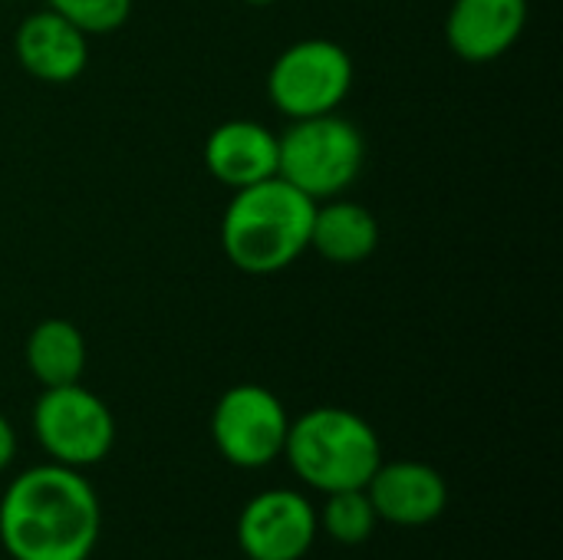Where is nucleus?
<instances>
[{
  "label": "nucleus",
  "mask_w": 563,
  "mask_h": 560,
  "mask_svg": "<svg viewBox=\"0 0 563 560\" xmlns=\"http://www.w3.org/2000/svg\"><path fill=\"white\" fill-rule=\"evenodd\" d=\"M46 7L82 30L89 40L122 30L132 17V0H46Z\"/></svg>",
  "instance_id": "16"
},
{
  "label": "nucleus",
  "mask_w": 563,
  "mask_h": 560,
  "mask_svg": "<svg viewBox=\"0 0 563 560\" xmlns=\"http://www.w3.org/2000/svg\"><path fill=\"white\" fill-rule=\"evenodd\" d=\"M208 429L228 465L257 472L284 455L290 416L274 389L261 383H238L218 396Z\"/></svg>",
  "instance_id": "7"
},
{
  "label": "nucleus",
  "mask_w": 563,
  "mask_h": 560,
  "mask_svg": "<svg viewBox=\"0 0 563 560\" xmlns=\"http://www.w3.org/2000/svg\"><path fill=\"white\" fill-rule=\"evenodd\" d=\"M379 238H383L379 218L366 205L346 195L317 201L313 224H310V251L320 254L323 261L340 267L363 264L376 254Z\"/></svg>",
  "instance_id": "13"
},
{
  "label": "nucleus",
  "mask_w": 563,
  "mask_h": 560,
  "mask_svg": "<svg viewBox=\"0 0 563 560\" xmlns=\"http://www.w3.org/2000/svg\"><path fill=\"white\" fill-rule=\"evenodd\" d=\"M366 495L376 518L393 528H426L449 508V485L442 472L416 459H383L366 482Z\"/></svg>",
  "instance_id": "9"
},
{
  "label": "nucleus",
  "mask_w": 563,
  "mask_h": 560,
  "mask_svg": "<svg viewBox=\"0 0 563 560\" xmlns=\"http://www.w3.org/2000/svg\"><path fill=\"white\" fill-rule=\"evenodd\" d=\"M33 436L49 462L66 469H92L115 446V416L102 396L82 383L49 386L33 403Z\"/></svg>",
  "instance_id": "6"
},
{
  "label": "nucleus",
  "mask_w": 563,
  "mask_h": 560,
  "mask_svg": "<svg viewBox=\"0 0 563 560\" xmlns=\"http://www.w3.org/2000/svg\"><path fill=\"white\" fill-rule=\"evenodd\" d=\"M13 53L23 73L36 83L66 86L76 83L89 66V36L56 10L40 7L20 20L13 33Z\"/></svg>",
  "instance_id": "10"
},
{
  "label": "nucleus",
  "mask_w": 563,
  "mask_h": 560,
  "mask_svg": "<svg viewBox=\"0 0 563 560\" xmlns=\"http://www.w3.org/2000/svg\"><path fill=\"white\" fill-rule=\"evenodd\" d=\"M13 459H16V429L0 413V475L13 465Z\"/></svg>",
  "instance_id": "17"
},
{
  "label": "nucleus",
  "mask_w": 563,
  "mask_h": 560,
  "mask_svg": "<svg viewBox=\"0 0 563 560\" xmlns=\"http://www.w3.org/2000/svg\"><path fill=\"white\" fill-rule=\"evenodd\" d=\"M290 472L313 492L366 488L383 462L379 432L353 409L313 406L290 419L284 455Z\"/></svg>",
  "instance_id": "3"
},
{
  "label": "nucleus",
  "mask_w": 563,
  "mask_h": 560,
  "mask_svg": "<svg viewBox=\"0 0 563 560\" xmlns=\"http://www.w3.org/2000/svg\"><path fill=\"white\" fill-rule=\"evenodd\" d=\"M99 531L102 505L79 469L33 465L0 495V548L13 560H89Z\"/></svg>",
  "instance_id": "1"
},
{
  "label": "nucleus",
  "mask_w": 563,
  "mask_h": 560,
  "mask_svg": "<svg viewBox=\"0 0 563 560\" xmlns=\"http://www.w3.org/2000/svg\"><path fill=\"white\" fill-rule=\"evenodd\" d=\"M244 3H251V7H271V3H277V0H244Z\"/></svg>",
  "instance_id": "18"
},
{
  "label": "nucleus",
  "mask_w": 563,
  "mask_h": 560,
  "mask_svg": "<svg viewBox=\"0 0 563 560\" xmlns=\"http://www.w3.org/2000/svg\"><path fill=\"white\" fill-rule=\"evenodd\" d=\"M528 26V0H452L445 13L449 50L475 66L508 56Z\"/></svg>",
  "instance_id": "11"
},
{
  "label": "nucleus",
  "mask_w": 563,
  "mask_h": 560,
  "mask_svg": "<svg viewBox=\"0 0 563 560\" xmlns=\"http://www.w3.org/2000/svg\"><path fill=\"white\" fill-rule=\"evenodd\" d=\"M313 208L317 201L280 175L231 191L218 228L224 257L247 277L294 267L310 251Z\"/></svg>",
  "instance_id": "2"
},
{
  "label": "nucleus",
  "mask_w": 563,
  "mask_h": 560,
  "mask_svg": "<svg viewBox=\"0 0 563 560\" xmlns=\"http://www.w3.org/2000/svg\"><path fill=\"white\" fill-rule=\"evenodd\" d=\"M366 165L360 125L340 112L290 119L277 135V175L313 201L346 195Z\"/></svg>",
  "instance_id": "4"
},
{
  "label": "nucleus",
  "mask_w": 563,
  "mask_h": 560,
  "mask_svg": "<svg viewBox=\"0 0 563 560\" xmlns=\"http://www.w3.org/2000/svg\"><path fill=\"white\" fill-rule=\"evenodd\" d=\"M317 508L294 488L254 495L238 515V548L247 560H303L317 545Z\"/></svg>",
  "instance_id": "8"
},
{
  "label": "nucleus",
  "mask_w": 563,
  "mask_h": 560,
  "mask_svg": "<svg viewBox=\"0 0 563 560\" xmlns=\"http://www.w3.org/2000/svg\"><path fill=\"white\" fill-rule=\"evenodd\" d=\"M317 525L333 545L356 548L373 538L379 518H376V508H373L366 488H350V492L327 495L323 508L317 512Z\"/></svg>",
  "instance_id": "15"
},
{
  "label": "nucleus",
  "mask_w": 563,
  "mask_h": 560,
  "mask_svg": "<svg viewBox=\"0 0 563 560\" xmlns=\"http://www.w3.org/2000/svg\"><path fill=\"white\" fill-rule=\"evenodd\" d=\"M3 3H16V0H3Z\"/></svg>",
  "instance_id": "19"
},
{
  "label": "nucleus",
  "mask_w": 563,
  "mask_h": 560,
  "mask_svg": "<svg viewBox=\"0 0 563 560\" xmlns=\"http://www.w3.org/2000/svg\"><path fill=\"white\" fill-rule=\"evenodd\" d=\"M353 56L327 36H307L280 50L267 73V96L287 119L340 112L353 92Z\"/></svg>",
  "instance_id": "5"
},
{
  "label": "nucleus",
  "mask_w": 563,
  "mask_h": 560,
  "mask_svg": "<svg viewBox=\"0 0 563 560\" xmlns=\"http://www.w3.org/2000/svg\"><path fill=\"white\" fill-rule=\"evenodd\" d=\"M23 363H26V373L43 389L69 386V383H82V373L89 363V347H86L82 330L73 320L46 317L26 333Z\"/></svg>",
  "instance_id": "14"
},
{
  "label": "nucleus",
  "mask_w": 563,
  "mask_h": 560,
  "mask_svg": "<svg viewBox=\"0 0 563 560\" xmlns=\"http://www.w3.org/2000/svg\"><path fill=\"white\" fill-rule=\"evenodd\" d=\"M205 168L231 191L277 175V132L257 119H224L205 139Z\"/></svg>",
  "instance_id": "12"
}]
</instances>
